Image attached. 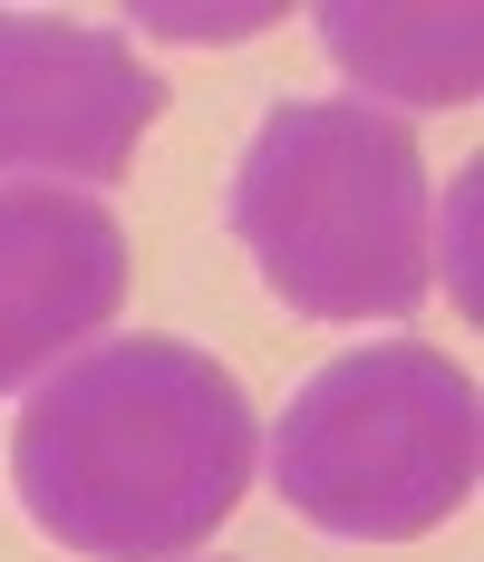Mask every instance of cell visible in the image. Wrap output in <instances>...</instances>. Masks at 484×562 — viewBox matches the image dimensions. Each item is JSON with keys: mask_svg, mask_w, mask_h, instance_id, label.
Returning a JSON list of instances; mask_svg holds the SVG:
<instances>
[{"mask_svg": "<svg viewBox=\"0 0 484 562\" xmlns=\"http://www.w3.org/2000/svg\"><path fill=\"white\" fill-rule=\"evenodd\" d=\"M475 389L417 339L349 349L271 427V485L339 543H407L475 495Z\"/></svg>", "mask_w": 484, "mask_h": 562, "instance_id": "3957f363", "label": "cell"}, {"mask_svg": "<svg viewBox=\"0 0 484 562\" xmlns=\"http://www.w3.org/2000/svg\"><path fill=\"white\" fill-rule=\"evenodd\" d=\"M126 301V233L58 184H0V389L78 359Z\"/></svg>", "mask_w": 484, "mask_h": 562, "instance_id": "5b68a950", "label": "cell"}, {"mask_svg": "<svg viewBox=\"0 0 484 562\" xmlns=\"http://www.w3.org/2000/svg\"><path fill=\"white\" fill-rule=\"evenodd\" d=\"M233 243L311 321H407L427 301V166L359 98H281L233 166Z\"/></svg>", "mask_w": 484, "mask_h": 562, "instance_id": "7a4b0ae2", "label": "cell"}, {"mask_svg": "<svg viewBox=\"0 0 484 562\" xmlns=\"http://www.w3.org/2000/svg\"><path fill=\"white\" fill-rule=\"evenodd\" d=\"M320 49L387 108H465L484 68V20L455 0V10H359V0H329L320 10ZM359 98V108H369Z\"/></svg>", "mask_w": 484, "mask_h": 562, "instance_id": "8992f818", "label": "cell"}, {"mask_svg": "<svg viewBox=\"0 0 484 562\" xmlns=\"http://www.w3.org/2000/svg\"><path fill=\"white\" fill-rule=\"evenodd\" d=\"M156 108H165L156 68H136L116 30L0 10V175L116 184Z\"/></svg>", "mask_w": 484, "mask_h": 562, "instance_id": "277c9868", "label": "cell"}, {"mask_svg": "<svg viewBox=\"0 0 484 562\" xmlns=\"http://www.w3.org/2000/svg\"><path fill=\"white\" fill-rule=\"evenodd\" d=\"M10 485L30 524L98 562H175L252 485V407L184 339H98L20 407Z\"/></svg>", "mask_w": 484, "mask_h": 562, "instance_id": "6da1fadb", "label": "cell"}]
</instances>
